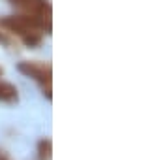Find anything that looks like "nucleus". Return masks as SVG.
I'll return each instance as SVG.
<instances>
[{
    "label": "nucleus",
    "instance_id": "1",
    "mask_svg": "<svg viewBox=\"0 0 154 160\" xmlns=\"http://www.w3.org/2000/svg\"><path fill=\"white\" fill-rule=\"evenodd\" d=\"M0 27L6 28V30H10V32L19 34L21 38L26 36V34H32V32H40V30L51 32V27L43 19H40L38 15H32V13L2 17V19H0Z\"/></svg>",
    "mask_w": 154,
    "mask_h": 160
},
{
    "label": "nucleus",
    "instance_id": "2",
    "mask_svg": "<svg viewBox=\"0 0 154 160\" xmlns=\"http://www.w3.org/2000/svg\"><path fill=\"white\" fill-rule=\"evenodd\" d=\"M19 72L25 73L26 77H32L34 81H38L43 91L47 89V92H51V75H53V68L51 64L45 62H19Z\"/></svg>",
    "mask_w": 154,
    "mask_h": 160
},
{
    "label": "nucleus",
    "instance_id": "7",
    "mask_svg": "<svg viewBox=\"0 0 154 160\" xmlns=\"http://www.w3.org/2000/svg\"><path fill=\"white\" fill-rule=\"evenodd\" d=\"M2 73H4V70H2V68H0V75H2Z\"/></svg>",
    "mask_w": 154,
    "mask_h": 160
},
{
    "label": "nucleus",
    "instance_id": "3",
    "mask_svg": "<svg viewBox=\"0 0 154 160\" xmlns=\"http://www.w3.org/2000/svg\"><path fill=\"white\" fill-rule=\"evenodd\" d=\"M19 100V92L17 87L6 81H0V102H6V104H13Z\"/></svg>",
    "mask_w": 154,
    "mask_h": 160
},
{
    "label": "nucleus",
    "instance_id": "4",
    "mask_svg": "<svg viewBox=\"0 0 154 160\" xmlns=\"http://www.w3.org/2000/svg\"><path fill=\"white\" fill-rule=\"evenodd\" d=\"M51 151H53V143H51V139H41V141L38 143V152H40V158L49 160V158H51Z\"/></svg>",
    "mask_w": 154,
    "mask_h": 160
},
{
    "label": "nucleus",
    "instance_id": "5",
    "mask_svg": "<svg viewBox=\"0 0 154 160\" xmlns=\"http://www.w3.org/2000/svg\"><path fill=\"white\" fill-rule=\"evenodd\" d=\"M0 43H4V45H10V43H12L10 36H6V34H0Z\"/></svg>",
    "mask_w": 154,
    "mask_h": 160
},
{
    "label": "nucleus",
    "instance_id": "8",
    "mask_svg": "<svg viewBox=\"0 0 154 160\" xmlns=\"http://www.w3.org/2000/svg\"><path fill=\"white\" fill-rule=\"evenodd\" d=\"M10 2H12V4H13V2H17V0H10Z\"/></svg>",
    "mask_w": 154,
    "mask_h": 160
},
{
    "label": "nucleus",
    "instance_id": "6",
    "mask_svg": "<svg viewBox=\"0 0 154 160\" xmlns=\"http://www.w3.org/2000/svg\"><path fill=\"white\" fill-rule=\"evenodd\" d=\"M0 160H10V158H8L6 154H2V152H0Z\"/></svg>",
    "mask_w": 154,
    "mask_h": 160
}]
</instances>
